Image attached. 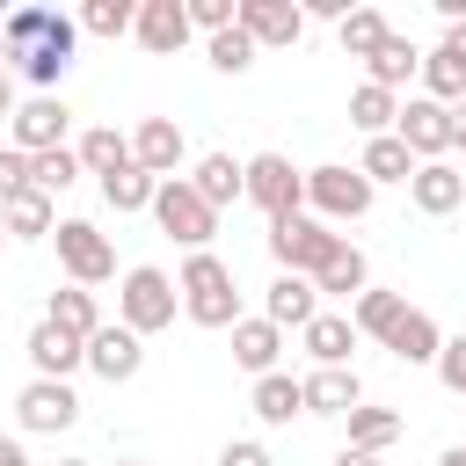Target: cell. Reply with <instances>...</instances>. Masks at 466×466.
Here are the masks:
<instances>
[{
    "instance_id": "6da1fadb",
    "label": "cell",
    "mask_w": 466,
    "mask_h": 466,
    "mask_svg": "<svg viewBox=\"0 0 466 466\" xmlns=\"http://www.w3.org/2000/svg\"><path fill=\"white\" fill-rule=\"evenodd\" d=\"M73 51H80V22L73 15H58V7H7V22H0V66L15 80H29L36 95H51L66 80Z\"/></svg>"
},
{
    "instance_id": "7a4b0ae2",
    "label": "cell",
    "mask_w": 466,
    "mask_h": 466,
    "mask_svg": "<svg viewBox=\"0 0 466 466\" xmlns=\"http://www.w3.org/2000/svg\"><path fill=\"white\" fill-rule=\"evenodd\" d=\"M175 299H182V313H189L197 328H233V320H240L233 262H218L211 248H204V255H189V262L175 269Z\"/></svg>"
},
{
    "instance_id": "3957f363",
    "label": "cell",
    "mask_w": 466,
    "mask_h": 466,
    "mask_svg": "<svg viewBox=\"0 0 466 466\" xmlns=\"http://www.w3.org/2000/svg\"><path fill=\"white\" fill-rule=\"evenodd\" d=\"M175 313H182V299H175V277H167V269L138 262V269L116 277V320H124L138 342L160 335V328H175Z\"/></svg>"
},
{
    "instance_id": "277c9868",
    "label": "cell",
    "mask_w": 466,
    "mask_h": 466,
    "mask_svg": "<svg viewBox=\"0 0 466 466\" xmlns=\"http://www.w3.org/2000/svg\"><path fill=\"white\" fill-rule=\"evenodd\" d=\"M51 248H58L66 284H80V291H95V284L116 277V248H109V233H102L95 218H58V226H51Z\"/></svg>"
},
{
    "instance_id": "5b68a950",
    "label": "cell",
    "mask_w": 466,
    "mask_h": 466,
    "mask_svg": "<svg viewBox=\"0 0 466 466\" xmlns=\"http://www.w3.org/2000/svg\"><path fill=\"white\" fill-rule=\"evenodd\" d=\"M371 182L357 175V167H342V160H328V167H306V211L320 218V226H350V218H364L371 211Z\"/></svg>"
},
{
    "instance_id": "8992f818",
    "label": "cell",
    "mask_w": 466,
    "mask_h": 466,
    "mask_svg": "<svg viewBox=\"0 0 466 466\" xmlns=\"http://www.w3.org/2000/svg\"><path fill=\"white\" fill-rule=\"evenodd\" d=\"M335 248H342V233L320 226L313 211H291V218L269 226V255H277V269H291V277H320Z\"/></svg>"
},
{
    "instance_id": "52a82bcc",
    "label": "cell",
    "mask_w": 466,
    "mask_h": 466,
    "mask_svg": "<svg viewBox=\"0 0 466 466\" xmlns=\"http://www.w3.org/2000/svg\"><path fill=\"white\" fill-rule=\"evenodd\" d=\"M248 167V204L277 226V218H291V211H306V167H291L284 153H255V160H240Z\"/></svg>"
},
{
    "instance_id": "ba28073f",
    "label": "cell",
    "mask_w": 466,
    "mask_h": 466,
    "mask_svg": "<svg viewBox=\"0 0 466 466\" xmlns=\"http://www.w3.org/2000/svg\"><path fill=\"white\" fill-rule=\"evenodd\" d=\"M153 218H160V233H167V240H182L189 255H204V248H211V233H218V211L189 189V175H175V182H160V189H153Z\"/></svg>"
},
{
    "instance_id": "9c48e42d",
    "label": "cell",
    "mask_w": 466,
    "mask_h": 466,
    "mask_svg": "<svg viewBox=\"0 0 466 466\" xmlns=\"http://www.w3.org/2000/svg\"><path fill=\"white\" fill-rule=\"evenodd\" d=\"M15 422L36 430V437H58V430L80 422V393H73L66 379H29V386L15 393Z\"/></svg>"
},
{
    "instance_id": "30bf717a",
    "label": "cell",
    "mask_w": 466,
    "mask_h": 466,
    "mask_svg": "<svg viewBox=\"0 0 466 466\" xmlns=\"http://www.w3.org/2000/svg\"><path fill=\"white\" fill-rule=\"evenodd\" d=\"M393 138L415 153V167H422V160H444V153H451V116H444V102L408 95V102H400V116H393Z\"/></svg>"
},
{
    "instance_id": "8fae6325",
    "label": "cell",
    "mask_w": 466,
    "mask_h": 466,
    "mask_svg": "<svg viewBox=\"0 0 466 466\" xmlns=\"http://www.w3.org/2000/svg\"><path fill=\"white\" fill-rule=\"evenodd\" d=\"M233 22H240V36L255 51H291L306 36V7H291V0H240Z\"/></svg>"
},
{
    "instance_id": "7c38bea8",
    "label": "cell",
    "mask_w": 466,
    "mask_h": 466,
    "mask_svg": "<svg viewBox=\"0 0 466 466\" xmlns=\"http://www.w3.org/2000/svg\"><path fill=\"white\" fill-rule=\"evenodd\" d=\"M182 160H189V138H182L175 116H146V124L131 131V167H146L153 182H175Z\"/></svg>"
},
{
    "instance_id": "4fadbf2b",
    "label": "cell",
    "mask_w": 466,
    "mask_h": 466,
    "mask_svg": "<svg viewBox=\"0 0 466 466\" xmlns=\"http://www.w3.org/2000/svg\"><path fill=\"white\" fill-rule=\"evenodd\" d=\"M15 153H51V146H66V131H73V109L58 102V95H29V102H15Z\"/></svg>"
},
{
    "instance_id": "5bb4252c",
    "label": "cell",
    "mask_w": 466,
    "mask_h": 466,
    "mask_svg": "<svg viewBox=\"0 0 466 466\" xmlns=\"http://www.w3.org/2000/svg\"><path fill=\"white\" fill-rule=\"evenodd\" d=\"M138 364H146V342H138L124 320H102V328L87 335V371H95V379L124 386V379H138Z\"/></svg>"
},
{
    "instance_id": "9a60e30c",
    "label": "cell",
    "mask_w": 466,
    "mask_h": 466,
    "mask_svg": "<svg viewBox=\"0 0 466 466\" xmlns=\"http://www.w3.org/2000/svg\"><path fill=\"white\" fill-rule=\"evenodd\" d=\"M408 204H415L422 218H451V211L466 204V167H451V160H422V167L408 175Z\"/></svg>"
},
{
    "instance_id": "2e32d148",
    "label": "cell",
    "mask_w": 466,
    "mask_h": 466,
    "mask_svg": "<svg viewBox=\"0 0 466 466\" xmlns=\"http://www.w3.org/2000/svg\"><path fill=\"white\" fill-rule=\"evenodd\" d=\"M22 357H29V371H36V379H66V386H73V371L87 364V342H73L66 328L36 320V328L22 335Z\"/></svg>"
},
{
    "instance_id": "e0dca14e",
    "label": "cell",
    "mask_w": 466,
    "mask_h": 466,
    "mask_svg": "<svg viewBox=\"0 0 466 466\" xmlns=\"http://www.w3.org/2000/svg\"><path fill=\"white\" fill-rule=\"evenodd\" d=\"M422 95H430V102H444V109H451V102H466V22H459V29H444V44L422 58Z\"/></svg>"
},
{
    "instance_id": "ac0fdd59",
    "label": "cell",
    "mask_w": 466,
    "mask_h": 466,
    "mask_svg": "<svg viewBox=\"0 0 466 466\" xmlns=\"http://www.w3.org/2000/svg\"><path fill=\"white\" fill-rule=\"evenodd\" d=\"M131 36L153 51V58H175L197 29H189V15H182V0H138V22H131Z\"/></svg>"
},
{
    "instance_id": "d6986e66",
    "label": "cell",
    "mask_w": 466,
    "mask_h": 466,
    "mask_svg": "<svg viewBox=\"0 0 466 466\" xmlns=\"http://www.w3.org/2000/svg\"><path fill=\"white\" fill-rule=\"evenodd\" d=\"M320 313V291H313V277H291V269H277V284L262 291V320L269 328H306Z\"/></svg>"
},
{
    "instance_id": "ffe728a7",
    "label": "cell",
    "mask_w": 466,
    "mask_h": 466,
    "mask_svg": "<svg viewBox=\"0 0 466 466\" xmlns=\"http://www.w3.org/2000/svg\"><path fill=\"white\" fill-rule=\"evenodd\" d=\"M277 357H284V328H269L262 313H240L233 320V364L262 379V371H277Z\"/></svg>"
},
{
    "instance_id": "44dd1931",
    "label": "cell",
    "mask_w": 466,
    "mask_h": 466,
    "mask_svg": "<svg viewBox=\"0 0 466 466\" xmlns=\"http://www.w3.org/2000/svg\"><path fill=\"white\" fill-rule=\"evenodd\" d=\"M415 73H422V51H415V44L400 36V29H386V44H379V51L364 58V80H371V87H386V95H400V87H408Z\"/></svg>"
},
{
    "instance_id": "7402d4cb",
    "label": "cell",
    "mask_w": 466,
    "mask_h": 466,
    "mask_svg": "<svg viewBox=\"0 0 466 466\" xmlns=\"http://www.w3.org/2000/svg\"><path fill=\"white\" fill-rule=\"evenodd\" d=\"M189 189H197L211 211H226V204H240V189H248V167H240L233 153H204V160L189 167Z\"/></svg>"
},
{
    "instance_id": "603a6c76",
    "label": "cell",
    "mask_w": 466,
    "mask_h": 466,
    "mask_svg": "<svg viewBox=\"0 0 466 466\" xmlns=\"http://www.w3.org/2000/svg\"><path fill=\"white\" fill-rule=\"evenodd\" d=\"M437 342H444V328H437L422 306H408V313L386 328V342H379V350H393L400 364H437Z\"/></svg>"
},
{
    "instance_id": "cb8c5ba5",
    "label": "cell",
    "mask_w": 466,
    "mask_h": 466,
    "mask_svg": "<svg viewBox=\"0 0 466 466\" xmlns=\"http://www.w3.org/2000/svg\"><path fill=\"white\" fill-rule=\"evenodd\" d=\"M299 342H306V357H313L320 371H335V364H350L357 328H350V313H313V320L299 328Z\"/></svg>"
},
{
    "instance_id": "d4e9b609",
    "label": "cell",
    "mask_w": 466,
    "mask_h": 466,
    "mask_svg": "<svg viewBox=\"0 0 466 466\" xmlns=\"http://www.w3.org/2000/svg\"><path fill=\"white\" fill-rule=\"evenodd\" d=\"M299 386H306V415H350V408L364 400V379H357V364L313 371V379H299Z\"/></svg>"
},
{
    "instance_id": "484cf974",
    "label": "cell",
    "mask_w": 466,
    "mask_h": 466,
    "mask_svg": "<svg viewBox=\"0 0 466 466\" xmlns=\"http://www.w3.org/2000/svg\"><path fill=\"white\" fill-rule=\"evenodd\" d=\"M248 408H255V422L284 430L291 415H306V386H299L291 371H262V379H255V393H248Z\"/></svg>"
},
{
    "instance_id": "4316f807",
    "label": "cell",
    "mask_w": 466,
    "mask_h": 466,
    "mask_svg": "<svg viewBox=\"0 0 466 466\" xmlns=\"http://www.w3.org/2000/svg\"><path fill=\"white\" fill-rule=\"evenodd\" d=\"M73 153H80V175H116V167H131V138L116 131V124H95V131H80L73 138Z\"/></svg>"
},
{
    "instance_id": "83f0119b",
    "label": "cell",
    "mask_w": 466,
    "mask_h": 466,
    "mask_svg": "<svg viewBox=\"0 0 466 466\" xmlns=\"http://www.w3.org/2000/svg\"><path fill=\"white\" fill-rule=\"evenodd\" d=\"M0 218H7V240H51V226H58V204H51L44 189H15V197L0 204Z\"/></svg>"
},
{
    "instance_id": "f1b7e54d",
    "label": "cell",
    "mask_w": 466,
    "mask_h": 466,
    "mask_svg": "<svg viewBox=\"0 0 466 466\" xmlns=\"http://www.w3.org/2000/svg\"><path fill=\"white\" fill-rule=\"evenodd\" d=\"M313 291H320V299H357V291H371V262H364V248L342 240V248L328 255V269L313 277Z\"/></svg>"
},
{
    "instance_id": "f546056e",
    "label": "cell",
    "mask_w": 466,
    "mask_h": 466,
    "mask_svg": "<svg viewBox=\"0 0 466 466\" xmlns=\"http://www.w3.org/2000/svg\"><path fill=\"white\" fill-rule=\"evenodd\" d=\"M44 320H51V328H66L73 342H87V335L102 328V306H95V291H80V284H58V291H51V306H44Z\"/></svg>"
},
{
    "instance_id": "4dcf8cb0",
    "label": "cell",
    "mask_w": 466,
    "mask_h": 466,
    "mask_svg": "<svg viewBox=\"0 0 466 466\" xmlns=\"http://www.w3.org/2000/svg\"><path fill=\"white\" fill-rule=\"evenodd\" d=\"M357 175H364L371 189H379V182H408V175H415V153H408L393 131H386V138H364V160H357Z\"/></svg>"
},
{
    "instance_id": "1f68e13d",
    "label": "cell",
    "mask_w": 466,
    "mask_h": 466,
    "mask_svg": "<svg viewBox=\"0 0 466 466\" xmlns=\"http://www.w3.org/2000/svg\"><path fill=\"white\" fill-rule=\"evenodd\" d=\"M342 422H350V451H371V459L400 437V408H364V400H357Z\"/></svg>"
},
{
    "instance_id": "d6a6232c",
    "label": "cell",
    "mask_w": 466,
    "mask_h": 466,
    "mask_svg": "<svg viewBox=\"0 0 466 466\" xmlns=\"http://www.w3.org/2000/svg\"><path fill=\"white\" fill-rule=\"evenodd\" d=\"M73 182H80V153H73V146H51V153H29V189H44V197L58 204V197H66Z\"/></svg>"
},
{
    "instance_id": "836d02e7",
    "label": "cell",
    "mask_w": 466,
    "mask_h": 466,
    "mask_svg": "<svg viewBox=\"0 0 466 466\" xmlns=\"http://www.w3.org/2000/svg\"><path fill=\"white\" fill-rule=\"evenodd\" d=\"M393 116H400V95H386V87H371V80L350 95V124H357L364 138H386V131H393Z\"/></svg>"
},
{
    "instance_id": "e575fe53",
    "label": "cell",
    "mask_w": 466,
    "mask_h": 466,
    "mask_svg": "<svg viewBox=\"0 0 466 466\" xmlns=\"http://www.w3.org/2000/svg\"><path fill=\"white\" fill-rule=\"evenodd\" d=\"M408 313V299L400 291H357V306H350V328L357 335H371V342H386V328Z\"/></svg>"
},
{
    "instance_id": "d590c367",
    "label": "cell",
    "mask_w": 466,
    "mask_h": 466,
    "mask_svg": "<svg viewBox=\"0 0 466 466\" xmlns=\"http://www.w3.org/2000/svg\"><path fill=\"white\" fill-rule=\"evenodd\" d=\"M153 175L146 167H116V175H102V204L109 211H153Z\"/></svg>"
},
{
    "instance_id": "8d00e7d4",
    "label": "cell",
    "mask_w": 466,
    "mask_h": 466,
    "mask_svg": "<svg viewBox=\"0 0 466 466\" xmlns=\"http://www.w3.org/2000/svg\"><path fill=\"white\" fill-rule=\"evenodd\" d=\"M335 36H342L350 58H371V51L386 44V15H379V7H350V15L335 22Z\"/></svg>"
},
{
    "instance_id": "74e56055",
    "label": "cell",
    "mask_w": 466,
    "mask_h": 466,
    "mask_svg": "<svg viewBox=\"0 0 466 466\" xmlns=\"http://www.w3.org/2000/svg\"><path fill=\"white\" fill-rule=\"evenodd\" d=\"M138 22V0H87L80 7V36H124Z\"/></svg>"
},
{
    "instance_id": "f35d334b",
    "label": "cell",
    "mask_w": 466,
    "mask_h": 466,
    "mask_svg": "<svg viewBox=\"0 0 466 466\" xmlns=\"http://www.w3.org/2000/svg\"><path fill=\"white\" fill-rule=\"evenodd\" d=\"M204 58H211L218 73H233V80H240V73L255 66V44H248V36H240V22H233V29H218V36H204Z\"/></svg>"
},
{
    "instance_id": "ab89813d",
    "label": "cell",
    "mask_w": 466,
    "mask_h": 466,
    "mask_svg": "<svg viewBox=\"0 0 466 466\" xmlns=\"http://www.w3.org/2000/svg\"><path fill=\"white\" fill-rule=\"evenodd\" d=\"M182 15H189V29H204V36H218V29H233V15H240V0H182Z\"/></svg>"
},
{
    "instance_id": "60d3db41",
    "label": "cell",
    "mask_w": 466,
    "mask_h": 466,
    "mask_svg": "<svg viewBox=\"0 0 466 466\" xmlns=\"http://www.w3.org/2000/svg\"><path fill=\"white\" fill-rule=\"evenodd\" d=\"M430 371H437V379H444L451 393H466V335H444V342H437V364H430Z\"/></svg>"
},
{
    "instance_id": "b9f144b4",
    "label": "cell",
    "mask_w": 466,
    "mask_h": 466,
    "mask_svg": "<svg viewBox=\"0 0 466 466\" xmlns=\"http://www.w3.org/2000/svg\"><path fill=\"white\" fill-rule=\"evenodd\" d=\"M15 189H29V153H15V146H0V204H7Z\"/></svg>"
},
{
    "instance_id": "7bdbcfd3",
    "label": "cell",
    "mask_w": 466,
    "mask_h": 466,
    "mask_svg": "<svg viewBox=\"0 0 466 466\" xmlns=\"http://www.w3.org/2000/svg\"><path fill=\"white\" fill-rule=\"evenodd\" d=\"M218 466H269V451H262L255 437H233V444L218 451Z\"/></svg>"
},
{
    "instance_id": "ee69618b",
    "label": "cell",
    "mask_w": 466,
    "mask_h": 466,
    "mask_svg": "<svg viewBox=\"0 0 466 466\" xmlns=\"http://www.w3.org/2000/svg\"><path fill=\"white\" fill-rule=\"evenodd\" d=\"M0 466H29V451H22V437H0Z\"/></svg>"
},
{
    "instance_id": "f6af8a7d",
    "label": "cell",
    "mask_w": 466,
    "mask_h": 466,
    "mask_svg": "<svg viewBox=\"0 0 466 466\" xmlns=\"http://www.w3.org/2000/svg\"><path fill=\"white\" fill-rule=\"evenodd\" d=\"M444 116H451V146H466V102H451Z\"/></svg>"
},
{
    "instance_id": "bcb514c9",
    "label": "cell",
    "mask_w": 466,
    "mask_h": 466,
    "mask_svg": "<svg viewBox=\"0 0 466 466\" xmlns=\"http://www.w3.org/2000/svg\"><path fill=\"white\" fill-rule=\"evenodd\" d=\"M0 116H15V73L0 66Z\"/></svg>"
},
{
    "instance_id": "7dc6e473",
    "label": "cell",
    "mask_w": 466,
    "mask_h": 466,
    "mask_svg": "<svg viewBox=\"0 0 466 466\" xmlns=\"http://www.w3.org/2000/svg\"><path fill=\"white\" fill-rule=\"evenodd\" d=\"M335 466H379V459H371V451H350V444H342V451H335Z\"/></svg>"
},
{
    "instance_id": "c3c4849f",
    "label": "cell",
    "mask_w": 466,
    "mask_h": 466,
    "mask_svg": "<svg viewBox=\"0 0 466 466\" xmlns=\"http://www.w3.org/2000/svg\"><path fill=\"white\" fill-rule=\"evenodd\" d=\"M437 466H466V444H451V451H444V459H437Z\"/></svg>"
},
{
    "instance_id": "681fc988",
    "label": "cell",
    "mask_w": 466,
    "mask_h": 466,
    "mask_svg": "<svg viewBox=\"0 0 466 466\" xmlns=\"http://www.w3.org/2000/svg\"><path fill=\"white\" fill-rule=\"evenodd\" d=\"M58 466H95V459H58Z\"/></svg>"
},
{
    "instance_id": "f907efd6",
    "label": "cell",
    "mask_w": 466,
    "mask_h": 466,
    "mask_svg": "<svg viewBox=\"0 0 466 466\" xmlns=\"http://www.w3.org/2000/svg\"><path fill=\"white\" fill-rule=\"evenodd\" d=\"M116 466H146V459H116Z\"/></svg>"
},
{
    "instance_id": "816d5d0a",
    "label": "cell",
    "mask_w": 466,
    "mask_h": 466,
    "mask_svg": "<svg viewBox=\"0 0 466 466\" xmlns=\"http://www.w3.org/2000/svg\"><path fill=\"white\" fill-rule=\"evenodd\" d=\"M0 248H7V218H0Z\"/></svg>"
},
{
    "instance_id": "f5cc1de1",
    "label": "cell",
    "mask_w": 466,
    "mask_h": 466,
    "mask_svg": "<svg viewBox=\"0 0 466 466\" xmlns=\"http://www.w3.org/2000/svg\"><path fill=\"white\" fill-rule=\"evenodd\" d=\"M0 22H7V7H0Z\"/></svg>"
}]
</instances>
